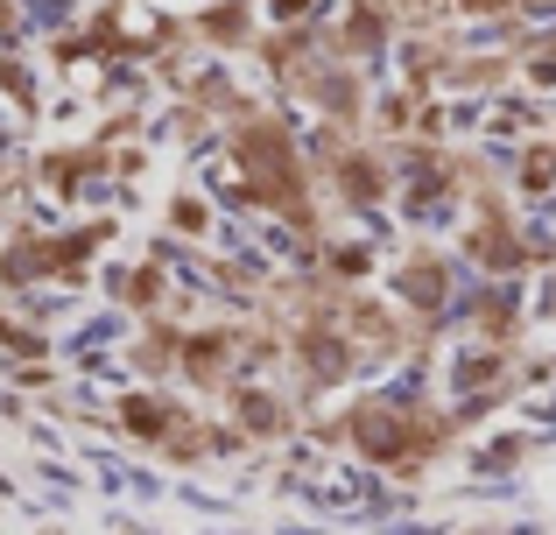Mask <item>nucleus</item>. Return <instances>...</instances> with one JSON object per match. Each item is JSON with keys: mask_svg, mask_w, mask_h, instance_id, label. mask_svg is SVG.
<instances>
[{"mask_svg": "<svg viewBox=\"0 0 556 535\" xmlns=\"http://www.w3.org/2000/svg\"><path fill=\"white\" fill-rule=\"evenodd\" d=\"M275 8H282V14H296V8H303V0H275Z\"/></svg>", "mask_w": 556, "mask_h": 535, "instance_id": "nucleus-1", "label": "nucleus"}]
</instances>
